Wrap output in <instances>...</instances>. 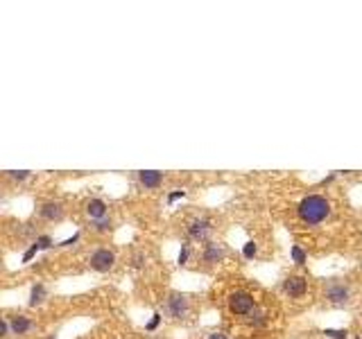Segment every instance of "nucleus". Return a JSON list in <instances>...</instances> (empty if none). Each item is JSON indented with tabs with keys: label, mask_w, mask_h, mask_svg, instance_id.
<instances>
[{
	"label": "nucleus",
	"mask_w": 362,
	"mask_h": 339,
	"mask_svg": "<svg viewBox=\"0 0 362 339\" xmlns=\"http://www.w3.org/2000/svg\"><path fill=\"white\" fill-rule=\"evenodd\" d=\"M9 179H14V181H25L27 177H30V172L27 169H18V172H7Z\"/></svg>",
	"instance_id": "20"
},
{
	"label": "nucleus",
	"mask_w": 362,
	"mask_h": 339,
	"mask_svg": "<svg viewBox=\"0 0 362 339\" xmlns=\"http://www.w3.org/2000/svg\"><path fill=\"white\" fill-rule=\"evenodd\" d=\"M9 332H12V321H9V317H3V321H0V335L7 337Z\"/></svg>",
	"instance_id": "21"
},
{
	"label": "nucleus",
	"mask_w": 362,
	"mask_h": 339,
	"mask_svg": "<svg viewBox=\"0 0 362 339\" xmlns=\"http://www.w3.org/2000/svg\"><path fill=\"white\" fill-rule=\"evenodd\" d=\"M222 258H224V246L217 244V242H206L204 253H202V260L209 263V265H213V263H220Z\"/></svg>",
	"instance_id": "11"
},
{
	"label": "nucleus",
	"mask_w": 362,
	"mask_h": 339,
	"mask_svg": "<svg viewBox=\"0 0 362 339\" xmlns=\"http://www.w3.org/2000/svg\"><path fill=\"white\" fill-rule=\"evenodd\" d=\"M183 197H186V190H175L168 195V203H175L177 199H183Z\"/></svg>",
	"instance_id": "24"
},
{
	"label": "nucleus",
	"mask_w": 362,
	"mask_h": 339,
	"mask_svg": "<svg viewBox=\"0 0 362 339\" xmlns=\"http://www.w3.org/2000/svg\"><path fill=\"white\" fill-rule=\"evenodd\" d=\"M355 339H360V337H355Z\"/></svg>",
	"instance_id": "28"
},
{
	"label": "nucleus",
	"mask_w": 362,
	"mask_h": 339,
	"mask_svg": "<svg viewBox=\"0 0 362 339\" xmlns=\"http://www.w3.org/2000/svg\"><path fill=\"white\" fill-rule=\"evenodd\" d=\"M138 181L145 190H152V188H158L163 183V174L156 169H143V172H138Z\"/></svg>",
	"instance_id": "8"
},
{
	"label": "nucleus",
	"mask_w": 362,
	"mask_h": 339,
	"mask_svg": "<svg viewBox=\"0 0 362 339\" xmlns=\"http://www.w3.org/2000/svg\"><path fill=\"white\" fill-rule=\"evenodd\" d=\"M36 242H38V244H41V249H50V246L55 244L50 235H41V237H36Z\"/></svg>",
	"instance_id": "22"
},
{
	"label": "nucleus",
	"mask_w": 362,
	"mask_h": 339,
	"mask_svg": "<svg viewBox=\"0 0 362 339\" xmlns=\"http://www.w3.org/2000/svg\"><path fill=\"white\" fill-rule=\"evenodd\" d=\"M77 240H79V235L75 233V235H72V237H68V240H64V242H61V246H70V244H75Z\"/></svg>",
	"instance_id": "26"
},
{
	"label": "nucleus",
	"mask_w": 362,
	"mask_h": 339,
	"mask_svg": "<svg viewBox=\"0 0 362 339\" xmlns=\"http://www.w3.org/2000/svg\"><path fill=\"white\" fill-rule=\"evenodd\" d=\"M229 310L233 314H238V317H247V314H252L256 310V301L249 292L238 289V292H233L229 296Z\"/></svg>",
	"instance_id": "2"
},
{
	"label": "nucleus",
	"mask_w": 362,
	"mask_h": 339,
	"mask_svg": "<svg viewBox=\"0 0 362 339\" xmlns=\"http://www.w3.org/2000/svg\"><path fill=\"white\" fill-rule=\"evenodd\" d=\"M9 321H12V332L14 335H25V332L32 328V321L27 317H12Z\"/></svg>",
	"instance_id": "12"
},
{
	"label": "nucleus",
	"mask_w": 362,
	"mask_h": 339,
	"mask_svg": "<svg viewBox=\"0 0 362 339\" xmlns=\"http://www.w3.org/2000/svg\"><path fill=\"white\" fill-rule=\"evenodd\" d=\"M324 296H326V301L333 303V305H346L351 299V289H349V285L331 280L324 289Z\"/></svg>",
	"instance_id": "3"
},
{
	"label": "nucleus",
	"mask_w": 362,
	"mask_h": 339,
	"mask_svg": "<svg viewBox=\"0 0 362 339\" xmlns=\"http://www.w3.org/2000/svg\"><path fill=\"white\" fill-rule=\"evenodd\" d=\"M283 287H286V292L290 294V296L299 299V296H303V294H306L308 283H306V278H301V276H290V278H286Z\"/></svg>",
	"instance_id": "7"
},
{
	"label": "nucleus",
	"mask_w": 362,
	"mask_h": 339,
	"mask_svg": "<svg viewBox=\"0 0 362 339\" xmlns=\"http://www.w3.org/2000/svg\"><path fill=\"white\" fill-rule=\"evenodd\" d=\"M256 253H258V246H256V242H254V240L245 242V246H243V256H245V258H247V260H252Z\"/></svg>",
	"instance_id": "16"
},
{
	"label": "nucleus",
	"mask_w": 362,
	"mask_h": 339,
	"mask_svg": "<svg viewBox=\"0 0 362 339\" xmlns=\"http://www.w3.org/2000/svg\"><path fill=\"white\" fill-rule=\"evenodd\" d=\"M43 299H46V285H41V283H36V285H32V289H30V301H27V305H41L43 303Z\"/></svg>",
	"instance_id": "13"
},
{
	"label": "nucleus",
	"mask_w": 362,
	"mask_h": 339,
	"mask_svg": "<svg viewBox=\"0 0 362 339\" xmlns=\"http://www.w3.org/2000/svg\"><path fill=\"white\" fill-rule=\"evenodd\" d=\"M209 339H229V337H226L224 332H211Z\"/></svg>",
	"instance_id": "27"
},
{
	"label": "nucleus",
	"mask_w": 362,
	"mask_h": 339,
	"mask_svg": "<svg viewBox=\"0 0 362 339\" xmlns=\"http://www.w3.org/2000/svg\"><path fill=\"white\" fill-rule=\"evenodd\" d=\"M290 256H292V260H294L297 265H306V260H308L306 251H303L301 246H297V244H294L292 249H290Z\"/></svg>",
	"instance_id": "14"
},
{
	"label": "nucleus",
	"mask_w": 362,
	"mask_h": 339,
	"mask_svg": "<svg viewBox=\"0 0 362 339\" xmlns=\"http://www.w3.org/2000/svg\"><path fill=\"white\" fill-rule=\"evenodd\" d=\"M166 310L172 319H183L188 314V310H190V303H188V299L183 296V294L175 292V294H170V299H168Z\"/></svg>",
	"instance_id": "5"
},
{
	"label": "nucleus",
	"mask_w": 362,
	"mask_h": 339,
	"mask_svg": "<svg viewBox=\"0 0 362 339\" xmlns=\"http://www.w3.org/2000/svg\"><path fill=\"white\" fill-rule=\"evenodd\" d=\"M297 215L303 224L308 226H317L331 215V201L321 195H308L299 201L297 206Z\"/></svg>",
	"instance_id": "1"
},
{
	"label": "nucleus",
	"mask_w": 362,
	"mask_h": 339,
	"mask_svg": "<svg viewBox=\"0 0 362 339\" xmlns=\"http://www.w3.org/2000/svg\"><path fill=\"white\" fill-rule=\"evenodd\" d=\"M324 335L328 339H349V332H346L344 328H326Z\"/></svg>",
	"instance_id": "15"
},
{
	"label": "nucleus",
	"mask_w": 362,
	"mask_h": 339,
	"mask_svg": "<svg viewBox=\"0 0 362 339\" xmlns=\"http://www.w3.org/2000/svg\"><path fill=\"white\" fill-rule=\"evenodd\" d=\"M38 251H43V249H41V244H38V242H34V244H32L30 249H27L25 253H23V263H30V260H32V258H34V256L38 253Z\"/></svg>",
	"instance_id": "17"
},
{
	"label": "nucleus",
	"mask_w": 362,
	"mask_h": 339,
	"mask_svg": "<svg viewBox=\"0 0 362 339\" xmlns=\"http://www.w3.org/2000/svg\"><path fill=\"white\" fill-rule=\"evenodd\" d=\"M211 231H213V226H211V222L206 220V217H195V220L188 224V235H190L192 240L204 242L206 237L211 235Z\"/></svg>",
	"instance_id": "6"
},
{
	"label": "nucleus",
	"mask_w": 362,
	"mask_h": 339,
	"mask_svg": "<svg viewBox=\"0 0 362 339\" xmlns=\"http://www.w3.org/2000/svg\"><path fill=\"white\" fill-rule=\"evenodd\" d=\"M145 263V253H136L134 256V267H143Z\"/></svg>",
	"instance_id": "25"
},
{
	"label": "nucleus",
	"mask_w": 362,
	"mask_h": 339,
	"mask_svg": "<svg viewBox=\"0 0 362 339\" xmlns=\"http://www.w3.org/2000/svg\"><path fill=\"white\" fill-rule=\"evenodd\" d=\"M93 229L98 231V233H107V231H111V220L104 217V220H100V222H93Z\"/></svg>",
	"instance_id": "18"
},
{
	"label": "nucleus",
	"mask_w": 362,
	"mask_h": 339,
	"mask_svg": "<svg viewBox=\"0 0 362 339\" xmlns=\"http://www.w3.org/2000/svg\"><path fill=\"white\" fill-rule=\"evenodd\" d=\"M107 203H104L102 199H91L89 203H86V217L89 220H93V222H100V220H104L107 217Z\"/></svg>",
	"instance_id": "10"
},
{
	"label": "nucleus",
	"mask_w": 362,
	"mask_h": 339,
	"mask_svg": "<svg viewBox=\"0 0 362 339\" xmlns=\"http://www.w3.org/2000/svg\"><path fill=\"white\" fill-rule=\"evenodd\" d=\"M38 215L48 222H55V220H61L64 217V206L59 201H48L38 208Z\"/></svg>",
	"instance_id": "9"
},
{
	"label": "nucleus",
	"mask_w": 362,
	"mask_h": 339,
	"mask_svg": "<svg viewBox=\"0 0 362 339\" xmlns=\"http://www.w3.org/2000/svg\"><path fill=\"white\" fill-rule=\"evenodd\" d=\"M158 323H161V314H158V312H154V314H152V319H149V321L145 323V330H147V332L156 330V328H158Z\"/></svg>",
	"instance_id": "19"
},
{
	"label": "nucleus",
	"mask_w": 362,
	"mask_h": 339,
	"mask_svg": "<svg viewBox=\"0 0 362 339\" xmlns=\"http://www.w3.org/2000/svg\"><path fill=\"white\" fill-rule=\"evenodd\" d=\"M177 263L179 265L188 263V244H181V251H179V256H177Z\"/></svg>",
	"instance_id": "23"
},
{
	"label": "nucleus",
	"mask_w": 362,
	"mask_h": 339,
	"mask_svg": "<svg viewBox=\"0 0 362 339\" xmlns=\"http://www.w3.org/2000/svg\"><path fill=\"white\" fill-rule=\"evenodd\" d=\"M89 265H91V269L104 274V271L113 269L115 253H113V251H109V249H95L93 253H91V258H89Z\"/></svg>",
	"instance_id": "4"
}]
</instances>
